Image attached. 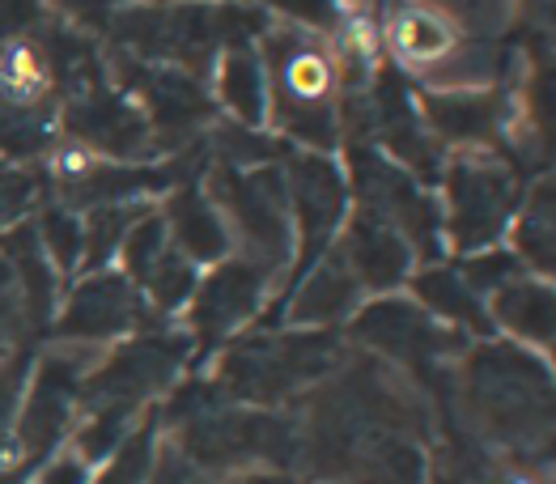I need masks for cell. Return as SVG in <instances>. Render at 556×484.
Here are the masks:
<instances>
[{
  "instance_id": "obj_1",
  "label": "cell",
  "mask_w": 556,
  "mask_h": 484,
  "mask_svg": "<svg viewBox=\"0 0 556 484\" xmlns=\"http://www.w3.org/2000/svg\"><path fill=\"white\" fill-rule=\"evenodd\" d=\"M459 399L480 437L540 455L553 434V379L540 353L484 340L464 357Z\"/></svg>"
},
{
  "instance_id": "obj_2",
  "label": "cell",
  "mask_w": 556,
  "mask_h": 484,
  "mask_svg": "<svg viewBox=\"0 0 556 484\" xmlns=\"http://www.w3.org/2000/svg\"><path fill=\"white\" fill-rule=\"evenodd\" d=\"M264 73H268V111L289 141L311 153H331L340 141L336 119V64L311 35L285 26L264 39Z\"/></svg>"
},
{
  "instance_id": "obj_3",
  "label": "cell",
  "mask_w": 556,
  "mask_h": 484,
  "mask_svg": "<svg viewBox=\"0 0 556 484\" xmlns=\"http://www.w3.org/2000/svg\"><path fill=\"white\" fill-rule=\"evenodd\" d=\"M340 366V340L336 332L289 328L277 336L238 340L217 366L213 387L251 408H277L298 391L319 387Z\"/></svg>"
},
{
  "instance_id": "obj_4",
  "label": "cell",
  "mask_w": 556,
  "mask_h": 484,
  "mask_svg": "<svg viewBox=\"0 0 556 484\" xmlns=\"http://www.w3.org/2000/svg\"><path fill=\"white\" fill-rule=\"evenodd\" d=\"M179 450L187 463L230 472H280L298 463V421L273 408H226L208 404L179 421Z\"/></svg>"
},
{
  "instance_id": "obj_5",
  "label": "cell",
  "mask_w": 556,
  "mask_h": 484,
  "mask_svg": "<svg viewBox=\"0 0 556 484\" xmlns=\"http://www.w3.org/2000/svg\"><path fill=\"white\" fill-rule=\"evenodd\" d=\"M208 200L217 204L230 246L242 259L264 268L273 281L289 268L293 255V221H289V192L280 166H217L208 179Z\"/></svg>"
},
{
  "instance_id": "obj_6",
  "label": "cell",
  "mask_w": 556,
  "mask_h": 484,
  "mask_svg": "<svg viewBox=\"0 0 556 484\" xmlns=\"http://www.w3.org/2000/svg\"><path fill=\"white\" fill-rule=\"evenodd\" d=\"M102 348L90 344H51L39 366H30V383L26 399L17 412V430H13V463L17 468H43L47 459L60 450V442L73 434L77 417H81V383L98 366Z\"/></svg>"
},
{
  "instance_id": "obj_7",
  "label": "cell",
  "mask_w": 556,
  "mask_h": 484,
  "mask_svg": "<svg viewBox=\"0 0 556 484\" xmlns=\"http://www.w3.org/2000/svg\"><path fill=\"white\" fill-rule=\"evenodd\" d=\"M442 239H451L459 255L489 251L510 230L522 204L518 175L484 149H464L442 166Z\"/></svg>"
},
{
  "instance_id": "obj_8",
  "label": "cell",
  "mask_w": 556,
  "mask_h": 484,
  "mask_svg": "<svg viewBox=\"0 0 556 484\" xmlns=\"http://www.w3.org/2000/svg\"><path fill=\"white\" fill-rule=\"evenodd\" d=\"M349 192L357 195V208L387 221L400 239L413 246L420 259L442 255V208L438 200L420 188L417 179L395 166L391 157L357 145L349 162Z\"/></svg>"
},
{
  "instance_id": "obj_9",
  "label": "cell",
  "mask_w": 556,
  "mask_h": 484,
  "mask_svg": "<svg viewBox=\"0 0 556 484\" xmlns=\"http://www.w3.org/2000/svg\"><path fill=\"white\" fill-rule=\"evenodd\" d=\"M187 353H191V336H175V332H144L119 344L115 353H102L81 383V412L90 408L140 412L157 391H166L179 379Z\"/></svg>"
},
{
  "instance_id": "obj_10",
  "label": "cell",
  "mask_w": 556,
  "mask_h": 484,
  "mask_svg": "<svg viewBox=\"0 0 556 484\" xmlns=\"http://www.w3.org/2000/svg\"><path fill=\"white\" fill-rule=\"evenodd\" d=\"M285 192H289V221H293V268L289 281L298 285L340 234L349 217V179L327 153H293L285 166Z\"/></svg>"
},
{
  "instance_id": "obj_11",
  "label": "cell",
  "mask_w": 556,
  "mask_h": 484,
  "mask_svg": "<svg viewBox=\"0 0 556 484\" xmlns=\"http://www.w3.org/2000/svg\"><path fill=\"white\" fill-rule=\"evenodd\" d=\"M349 336L395 366H408L413 374H429V366L467 348L464 332L438 323L408 297H378L370 306H362L349 323Z\"/></svg>"
},
{
  "instance_id": "obj_12",
  "label": "cell",
  "mask_w": 556,
  "mask_h": 484,
  "mask_svg": "<svg viewBox=\"0 0 556 484\" xmlns=\"http://www.w3.org/2000/svg\"><path fill=\"white\" fill-rule=\"evenodd\" d=\"M149 306L140 290L124 277V272H86L60 306L55 319V336L64 344H90V348H106V340H119L137 332L144 323Z\"/></svg>"
},
{
  "instance_id": "obj_13",
  "label": "cell",
  "mask_w": 556,
  "mask_h": 484,
  "mask_svg": "<svg viewBox=\"0 0 556 484\" xmlns=\"http://www.w3.org/2000/svg\"><path fill=\"white\" fill-rule=\"evenodd\" d=\"M268 285L273 277L242 255H226L222 264H213V272L195 281V293H191V344L208 353L226 336H233L247 319L260 315Z\"/></svg>"
},
{
  "instance_id": "obj_14",
  "label": "cell",
  "mask_w": 556,
  "mask_h": 484,
  "mask_svg": "<svg viewBox=\"0 0 556 484\" xmlns=\"http://www.w3.org/2000/svg\"><path fill=\"white\" fill-rule=\"evenodd\" d=\"M68 132L81 141L86 153L102 157V162H119V166L149 157V149H153L144 111H137L132 102H124L111 90H102V81L68 102Z\"/></svg>"
},
{
  "instance_id": "obj_15",
  "label": "cell",
  "mask_w": 556,
  "mask_h": 484,
  "mask_svg": "<svg viewBox=\"0 0 556 484\" xmlns=\"http://www.w3.org/2000/svg\"><path fill=\"white\" fill-rule=\"evenodd\" d=\"M336 255L344 259V268L353 272V281L362 285V293H387L400 290L408 277H413V264H417V255H413V246L400 239L387 221H378L370 213H362V208H353L349 217H344V226H340V234H336Z\"/></svg>"
},
{
  "instance_id": "obj_16",
  "label": "cell",
  "mask_w": 556,
  "mask_h": 484,
  "mask_svg": "<svg viewBox=\"0 0 556 484\" xmlns=\"http://www.w3.org/2000/svg\"><path fill=\"white\" fill-rule=\"evenodd\" d=\"M128 81H137V94L144 98V119L157 145H184L187 132H195L213 115V102L204 98V90L170 64L166 68L140 64Z\"/></svg>"
},
{
  "instance_id": "obj_17",
  "label": "cell",
  "mask_w": 556,
  "mask_h": 484,
  "mask_svg": "<svg viewBox=\"0 0 556 484\" xmlns=\"http://www.w3.org/2000/svg\"><path fill=\"white\" fill-rule=\"evenodd\" d=\"M362 302V285L353 281V272L344 268V259L336 255V246L324 259L293 285L285 302V323L289 328H311V332H331L336 323L353 319Z\"/></svg>"
},
{
  "instance_id": "obj_18",
  "label": "cell",
  "mask_w": 556,
  "mask_h": 484,
  "mask_svg": "<svg viewBox=\"0 0 556 484\" xmlns=\"http://www.w3.org/2000/svg\"><path fill=\"white\" fill-rule=\"evenodd\" d=\"M420 106H425V128L459 149L493 145L497 132L510 124L502 98L484 90H429Z\"/></svg>"
},
{
  "instance_id": "obj_19",
  "label": "cell",
  "mask_w": 556,
  "mask_h": 484,
  "mask_svg": "<svg viewBox=\"0 0 556 484\" xmlns=\"http://www.w3.org/2000/svg\"><path fill=\"white\" fill-rule=\"evenodd\" d=\"M162 221H166V234L175 242V251L191 264H222L226 255H233L230 230H226L217 204L195 183H184L179 192H170Z\"/></svg>"
},
{
  "instance_id": "obj_20",
  "label": "cell",
  "mask_w": 556,
  "mask_h": 484,
  "mask_svg": "<svg viewBox=\"0 0 556 484\" xmlns=\"http://www.w3.org/2000/svg\"><path fill=\"white\" fill-rule=\"evenodd\" d=\"M489 319L493 328H506L518 344H527L531 353H548L553 348V285L544 277H514L497 293H489Z\"/></svg>"
},
{
  "instance_id": "obj_21",
  "label": "cell",
  "mask_w": 556,
  "mask_h": 484,
  "mask_svg": "<svg viewBox=\"0 0 556 484\" xmlns=\"http://www.w3.org/2000/svg\"><path fill=\"white\" fill-rule=\"evenodd\" d=\"M413 281V302H417L425 315H433L438 323L464 332V336H493V319H489V306L484 297L467 285L459 277V268H446V264H429L408 277Z\"/></svg>"
},
{
  "instance_id": "obj_22",
  "label": "cell",
  "mask_w": 556,
  "mask_h": 484,
  "mask_svg": "<svg viewBox=\"0 0 556 484\" xmlns=\"http://www.w3.org/2000/svg\"><path fill=\"white\" fill-rule=\"evenodd\" d=\"M391 48L408 64H417L425 77H433L451 55H455V35L442 13L420 9V4H395L391 13Z\"/></svg>"
},
{
  "instance_id": "obj_23",
  "label": "cell",
  "mask_w": 556,
  "mask_h": 484,
  "mask_svg": "<svg viewBox=\"0 0 556 484\" xmlns=\"http://www.w3.org/2000/svg\"><path fill=\"white\" fill-rule=\"evenodd\" d=\"M217 90H222V102L233 111V124L260 128L268 119V73L251 43H230L222 73H217Z\"/></svg>"
},
{
  "instance_id": "obj_24",
  "label": "cell",
  "mask_w": 556,
  "mask_h": 484,
  "mask_svg": "<svg viewBox=\"0 0 556 484\" xmlns=\"http://www.w3.org/2000/svg\"><path fill=\"white\" fill-rule=\"evenodd\" d=\"M510 234L514 259L522 268H531V277H548L553 272V183L548 179H540L531 195L518 204Z\"/></svg>"
},
{
  "instance_id": "obj_25",
  "label": "cell",
  "mask_w": 556,
  "mask_h": 484,
  "mask_svg": "<svg viewBox=\"0 0 556 484\" xmlns=\"http://www.w3.org/2000/svg\"><path fill=\"white\" fill-rule=\"evenodd\" d=\"M157 434H162V408H144L132 434L124 437L90 476V484H149L157 472Z\"/></svg>"
},
{
  "instance_id": "obj_26",
  "label": "cell",
  "mask_w": 556,
  "mask_h": 484,
  "mask_svg": "<svg viewBox=\"0 0 556 484\" xmlns=\"http://www.w3.org/2000/svg\"><path fill=\"white\" fill-rule=\"evenodd\" d=\"M149 208L144 204H98L81 217V268L102 272L111 264V255H119V246L128 239V230L137 226Z\"/></svg>"
},
{
  "instance_id": "obj_27",
  "label": "cell",
  "mask_w": 556,
  "mask_h": 484,
  "mask_svg": "<svg viewBox=\"0 0 556 484\" xmlns=\"http://www.w3.org/2000/svg\"><path fill=\"white\" fill-rule=\"evenodd\" d=\"M51 149V106L43 102H0V157L26 162Z\"/></svg>"
},
{
  "instance_id": "obj_28",
  "label": "cell",
  "mask_w": 556,
  "mask_h": 484,
  "mask_svg": "<svg viewBox=\"0 0 556 484\" xmlns=\"http://www.w3.org/2000/svg\"><path fill=\"white\" fill-rule=\"evenodd\" d=\"M35 234L43 242V255L51 259L55 277H73L81 268V213L64 204H47L35 217Z\"/></svg>"
},
{
  "instance_id": "obj_29",
  "label": "cell",
  "mask_w": 556,
  "mask_h": 484,
  "mask_svg": "<svg viewBox=\"0 0 556 484\" xmlns=\"http://www.w3.org/2000/svg\"><path fill=\"white\" fill-rule=\"evenodd\" d=\"M30 353L13 348L0 357V455H13V430H17V412L26 399V383H30Z\"/></svg>"
},
{
  "instance_id": "obj_30",
  "label": "cell",
  "mask_w": 556,
  "mask_h": 484,
  "mask_svg": "<svg viewBox=\"0 0 556 484\" xmlns=\"http://www.w3.org/2000/svg\"><path fill=\"white\" fill-rule=\"evenodd\" d=\"M527 268L514 259L510 251H476V255H467L464 264H459V277H464L471 290L480 293L484 302H489V293H497L506 281H514V277H522Z\"/></svg>"
},
{
  "instance_id": "obj_31",
  "label": "cell",
  "mask_w": 556,
  "mask_h": 484,
  "mask_svg": "<svg viewBox=\"0 0 556 484\" xmlns=\"http://www.w3.org/2000/svg\"><path fill=\"white\" fill-rule=\"evenodd\" d=\"M22 336H30V315H26V297H22V285L9 268V259L0 255V357L13 353Z\"/></svg>"
},
{
  "instance_id": "obj_32",
  "label": "cell",
  "mask_w": 556,
  "mask_h": 484,
  "mask_svg": "<svg viewBox=\"0 0 556 484\" xmlns=\"http://www.w3.org/2000/svg\"><path fill=\"white\" fill-rule=\"evenodd\" d=\"M39 200V179L26 170H0V234L17 221H26V213Z\"/></svg>"
},
{
  "instance_id": "obj_33",
  "label": "cell",
  "mask_w": 556,
  "mask_h": 484,
  "mask_svg": "<svg viewBox=\"0 0 556 484\" xmlns=\"http://www.w3.org/2000/svg\"><path fill=\"white\" fill-rule=\"evenodd\" d=\"M264 4L280 17H289L293 26H306V30H336L340 26L336 0H264Z\"/></svg>"
},
{
  "instance_id": "obj_34",
  "label": "cell",
  "mask_w": 556,
  "mask_h": 484,
  "mask_svg": "<svg viewBox=\"0 0 556 484\" xmlns=\"http://www.w3.org/2000/svg\"><path fill=\"white\" fill-rule=\"evenodd\" d=\"M43 17V0H0V43L26 39Z\"/></svg>"
},
{
  "instance_id": "obj_35",
  "label": "cell",
  "mask_w": 556,
  "mask_h": 484,
  "mask_svg": "<svg viewBox=\"0 0 556 484\" xmlns=\"http://www.w3.org/2000/svg\"><path fill=\"white\" fill-rule=\"evenodd\" d=\"M30 484H90V468L77 455H51Z\"/></svg>"
},
{
  "instance_id": "obj_36",
  "label": "cell",
  "mask_w": 556,
  "mask_h": 484,
  "mask_svg": "<svg viewBox=\"0 0 556 484\" xmlns=\"http://www.w3.org/2000/svg\"><path fill=\"white\" fill-rule=\"evenodd\" d=\"M195 484H293L285 472H230V476H204Z\"/></svg>"
},
{
  "instance_id": "obj_37",
  "label": "cell",
  "mask_w": 556,
  "mask_h": 484,
  "mask_svg": "<svg viewBox=\"0 0 556 484\" xmlns=\"http://www.w3.org/2000/svg\"><path fill=\"white\" fill-rule=\"evenodd\" d=\"M157 459H162V455H157ZM149 484H175V481H166V476H162V468H157V472H153V481Z\"/></svg>"
},
{
  "instance_id": "obj_38",
  "label": "cell",
  "mask_w": 556,
  "mask_h": 484,
  "mask_svg": "<svg viewBox=\"0 0 556 484\" xmlns=\"http://www.w3.org/2000/svg\"><path fill=\"white\" fill-rule=\"evenodd\" d=\"M153 4H170V0H153Z\"/></svg>"
}]
</instances>
